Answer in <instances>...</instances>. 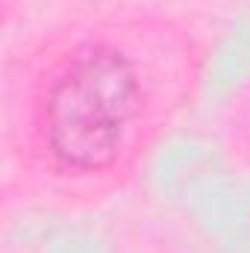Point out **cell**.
I'll return each instance as SVG.
<instances>
[{"mask_svg": "<svg viewBox=\"0 0 250 253\" xmlns=\"http://www.w3.org/2000/svg\"><path fill=\"white\" fill-rule=\"evenodd\" d=\"M153 80L112 36L71 42L39 74L30 138L53 177L106 180L126 168L153 126Z\"/></svg>", "mask_w": 250, "mask_h": 253, "instance_id": "6da1fadb", "label": "cell"}]
</instances>
